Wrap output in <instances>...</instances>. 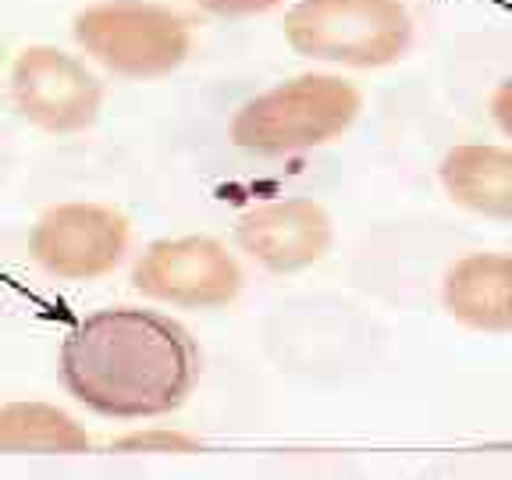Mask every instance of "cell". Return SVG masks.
I'll use <instances>...</instances> for the list:
<instances>
[{
    "label": "cell",
    "mask_w": 512,
    "mask_h": 480,
    "mask_svg": "<svg viewBox=\"0 0 512 480\" xmlns=\"http://www.w3.org/2000/svg\"><path fill=\"white\" fill-rule=\"evenodd\" d=\"M61 381L75 402L114 420L175 413L200 381V349L178 320L111 306L79 320L61 345Z\"/></svg>",
    "instance_id": "1"
},
{
    "label": "cell",
    "mask_w": 512,
    "mask_h": 480,
    "mask_svg": "<svg viewBox=\"0 0 512 480\" xmlns=\"http://www.w3.org/2000/svg\"><path fill=\"white\" fill-rule=\"evenodd\" d=\"M363 111V93L342 75H296L253 96L232 118V143L260 157H288L335 143Z\"/></svg>",
    "instance_id": "2"
},
{
    "label": "cell",
    "mask_w": 512,
    "mask_h": 480,
    "mask_svg": "<svg viewBox=\"0 0 512 480\" xmlns=\"http://www.w3.org/2000/svg\"><path fill=\"white\" fill-rule=\"evenodd\" d=\"M285 40L310 61L388 68L413 47L402 0H299L285 15Z\"/></svg>",
    "instance_id": "3"
},
{
    "label": "cell",
    "mask_w": 512,
    "mask_h": 480,
    "mask_svg": "<svg viewBox=\"0 0 512 480\" xmlns=\"http://www.w3.org/2000/svg\"><path fill=\"white\" fill-rule=\"evenodd\" d=\"M75 43L107 72L160 79L189 57V22L153 0H100L75 15Z\"/></svg>",
    "instance_id": "4"
},
{
    "label": "cell",
    "mask_w": 512,
    "mask_h": 480,
    "mask_svg": "<svg viewBox=\"0 0 512 480\" xmlns=\"http://www.w3.org/2000/svg\"><path fill=\"white\" fill-rule=\"evenodd\" d=\"M242 267L228 246L210 235L157 239L132 267V288L146 299L185 310L228 306L242 292Z\"/></svg>",
    "instance_id": "5"
},
{
    "label": "cell",
    "mask_w": 512,
    "mask_h": 480,
    "mask_svg": "<svg viewBox=\"0 0 512 480\" xmlns=\"http://www.w3.org/2000/svg\"><path fill=\"white\" fill-rule=\"evenodd\" d=\"M132 228L107 203H57L29 235L32 260L61 281H96L125 260Z\"/></svg>",
    "instance_id": "6"
},
{
    "label": "cell",
    "mask_w": 512,
    "mask_h": 480,
    "mask_svg": "<svg viewBox=\"0 0 512 480\" xmlns=\"http://www.w3.org/2000/svg\"><path fill=\"white\" fill-rule=\"evenodd\" d=\"M11 96L29 125L50 136L89 128L104 107V86L79 57L57 47H29L11 68Z\"/></svg>",
    "instance_id": "7"
},
{
    "label": "cell",
    "mask_w": 512,
    "mask_h": 480,
    "mask_svg": "<svg viewBox=\"0 0 512 480\" xmlns=\"http://www.w3.org/2000/svg\"><path fill=\"white\" fill-rule=\"evenodd\" d=\"M235 235L260 267L274 274H292L324 260L335 228L320 203L292 196V200H274L242 214Z\"/></svg>",
    "instance_id": "8"
},
{
    "label": "cell",
    "mask_w": 512,
    "mask_h": 480,
    "mask_svg": "<svg viewBox=\"0 0 512 480\" xmlns=\"http://www.w3.org/2000/svg\"><path fill=\"white\" fill-rule=\"evenodd\" d=\"M441 306L463 328L502 335L512 331V253H466L445 271Z\"/></svg>",
    "instance_id": "9"
},
{
    "label": "cell",
    "mask_w": 512,
    "mask_h": 480,
    "mask_svg": "<svg viewBox=\"0 0 512 480\" xmlns=\"http://www.w3.org/2000/svg\"><path fill=\"white\" fill-rule=\"evenodd\" d=\"M441 189L456 207L512 224V150L495 143H459L441 157Z\"/></svg>",
    "instance_id": "10"
},
{
    "label": "cell",
    "mask_w": 512,
    "mask_h": 480,
    "mask_svg": "<svg viewBox=\"0 0 512 480\" xmlns=\"http://www.w3.org/2000/svg\"><path fill=\"white\" fill-rule=\"evenodd\" d=\"M86 427L50 402H4L0 406V452L36 456H75L86 452Z\"/></svg>",
    "instance_id": "11"
},
{
    "label": "cell",
    "mask_w": 512,
    "mask_h": 480,
    "mask_svg": "<svg viewBox=\"0 0 512 480\" xmlns=\"http://www.w3.org/2000/svg\"><path fill=\"white\" fill-rule=\"evenodd\" d=\"M203 11L221 18H246V15H264V11L278 8L281 0H196Z\"/></svg>",
    "instance_id": "12"
},
{
    "label": "cell",
    "mask_w": 512,
    "mask_h": 480,
    "mask_svg": "<svg viewBox=\"0 0 512 480\" xmlns=\"http://www.w3.org/2000/svg\"><path fill=\"white\" fill-rule=\"evenodd\" d=\"M488 114L498 125V132L512 139V75L495 86V93H491V100H488Z\"/></svg>",
    "instance_id": "13"
},
{
    "label": "cell",
    "mask_w": 512,
    "mask_h": 480,
    "mask_svg": "<svg viewBox=\"0 0 512 480\" xmlns=\"http://www.w3.org/2000/svg\"><path fill=\"white\" fill-rule=\"evenodd\" d=\"M0 54H4V47H0Z\"/></svg>",
    "instance_id": "14"
}]
</instances>
